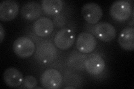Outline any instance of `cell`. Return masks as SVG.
<instances>
[{
  "label": "cell",
  "instance_id": "cell-1",
  "mask_svg": "<svg viewBox=\"0 0 134 89\" xmlns=\"http://www.w3.org/2000/svg\"><path fill=\"white\" fill-rule=\"evenodd\" d=\"M57 56V51L50 41H43L37 44L35 57L37 60L43 64L53 62Z\"/></svg>",
  "mask_w": 134,
  "mask_h": 89
},
{
  "label": "cell",
  "instance_id": "cell-2",
  "mask_svg": "<svg viewBox=\"0 0 134 89\" xmlns=\"http://www.w3.org/2000/svg\"><path fill=\"white\" fill-rule=\"evenodd\" d=\"M132 13L131 3L125 0H118L112 4L110 9L111 17L119 22H123L130 18Z\"/></svg>",
  "mask_w": 134,
  "mask_h": 89
},
{
  "label": "cell",
  "instance_id": "cell-3",
  "mask_svg": "<svg viewBox=\"0 0 134 89\" xmlns=\"http://www.w3.org/2000/svg\"><path fill=\"white\" fill-rule=\"evenodd\" d=\"M36 46L32 40L25 36L17 39L13 44V50L15 54L21 58H26L34 53Z\"/></svg>",
  "mask_w": 134,
  "mask_h": 89
},
{
  "label": "cell",
  "instance_id": "cell-4",
  "mask_svg": "<svg viewBox=\"0 0 134 89\" xmlns=\"http://www.w3.org/2000/svg\"><path fill=\"white\" fill-rule=\"evenodd\" d=\"M63 82V76L56 69H49L45 70L41 76V84L43 88L57 89L59 88Z\"/></svg>",
  "mask_w": 134,
  "mask_h": 89
},
{
  "label": "cell",
  "instance_id": "cell-5",
  "mask_svg": "<svg viewBox=\"0 0 134 89\" xmlns=\"http://www.w3.org/2000/svg\"><path fill=\"white\" fill-rule=\"evenodd\" d=\"M103 10L97 3L90 2L85 4L82 9V15L87 22L96 25L103 16Z\"/></svg>",
  "mask_w": 134,
  "mask_h": 89
},
{
  "label": "cell",
  "instance_id": "cell-6",
  "mask_svg": "<svg viewBox=\"0 0 134 89\" xmlns=\"http://www.w3.org/2000/svg\"><path fill=\"white\" fill-rule=\"evenodd\" d=\"M75 39V33L72 29L65 28L60 29L56 33L54 42L58 49L66 50L72 47Z\"/></svg>",
  "mask_w": 134,
  "mask_h": 89
},
{
  "label": "cell",
  "instance_id": "cell-7",
  "mask_svg": "<svg viewBox=\"0 0 134 89\" xmlns=\"http://www.w3.org/2000/svg\"><path fill=\"white\" fill-rule=\"evenodd\" d=\"M93 33L98 39L103 42H110L116 35V30L113 25L107 22H100L93 27Z\"/></svg>",
  "mask_w": 134,
  "mask_h": 89
},
{
  "label": "cell",
  "instance_id": "cell-8",
  "mask_svg": "<svg viewBox=\"0 0 134 89\" xmlns=\"http://www.w3.org/2000/svg\"><path fill=\"white\" fill-rule=\"evenodd\" d=\"M85 69L90 74L98 75L105 69V62L103 58L97 54H92L87 56L84 63Z\"/></svg>",
  "mask_w": 134,
  "mask_h": 89
},
{
  "label": "cell",
  "instance_id": "cell-9",
  "mask_svg": "<svg viewBox=\"0 0 134 89\" xmlns=\"http://www.w3.org/2000/svg\"><path fill=\"white\" fill-rule=\"evenodd\" d=\"M97 41L93 35L87 32H82L76 39V48L82 54H90L95 49Z\"/></svg>",
  "mask_w": 134,
  "mask_h": 89
},
{
  "label": "cell",
  "instance_id": "cell-10",
  "mask_svg": "<svg viewBox=\"0 0 134 89\" xmlns=\"http://www.w3.org/2000/svg\"><path fill=\"white\" fill-rule=\"evenodd\" d=\"M20 9L18 2L14 0H5L0 4V20L10 21L16 18Z\"/></svg>",
  "mask_w": 134,
  "mask_h": 89
},
{
  "label": "cell",
  "instance_id": "cell-11",
  "mask_svg": "<svg viewBox=\"0 0 134 89\" xmlns=\"http://www.w3.org/2000/svg\"><path fill=\"white\" fill-rule=\"evenodd\" d=\"M42 11L43 9L40 3L36 1H29L22 7L21 14L24 19L32 21L40 17Z\"/></svg>",
  "mask_w": 134,
  "mask_h": 89
},
{
  "label": "cell",
  "instance_id": "cell-12",
  "mask_svg": "<svg viewBox=\"0 0 134 89\" xmlns=\"http://www.w3.org/2000/svg\"><path fill=\"white\" fill-rule=\"evenodd\" d=\"M54 23L49 18L42 17L37 19L33 24V28L36 34L41 37L51 34L54 29Z\"/></svg>",
  "mask_w": 134,
  "mask_h": 89
},
{
  "label": "cell",
  "instance_id": "cell-13",
  "mask_svg": "<svg viewBox=\"0 0 134 89\" xmlns=\"http://www.w3.org/2000/svg\"><path fill=\"white\" fill-rule=\"evenodd\" d=\"M4 82L8 86L18 87L24 82V77L22 73L14 67L7 68L3 73Z\"/></svg>",
  "mask_w": 134,
  "mask_h": 89
},
{
  "label": "cell",
  "instance_id": "cell-14",
  "mask_svg": "<svg viewBox=\"0 0 134 89\" xmlns=\"http://www.w3.org/2000/svg\"><path fill=\"white\" fill-rule=\"evenodd\" d=\"M118 42L120 47L126 51L134 49V28L126 27L123 29L120 33Z\"/></svg>",
  "mask_w": 134,
  "mask_h": 89
},
{
  "label": "cell",
  "instance_id": "cell-15",
  "mask_svg": "<svg viewBox=\"0 0 134 89\" xmlns=\"http://www.w3.org/2000/svg\"><path fill=\"white\" fill-rule=\"evenodd\" d=\"M63 3L61 0H44L41 7L44 13L48 16H56L62 11Z\"/></svg>",
  "mask_w": 134,
  "mask_h": 89
},
{
  "label": "cell",
  "instance_id": "cell-16",
  "mask_svg": "<svg viewBox=\"0 0 134 89\" xmlns=\"http://www.w3.org/2000/svg\"><path fill=\"white\" fill-rule=\"evenodd\" d=\"M87 57L85 54L78 51L71 52L68 57V63L72 68L77 70H83L85 69L84 63Z\"/></svg>",
  "mask_w": 134,
  "mask_h": 89
},
{
  "label": "cell",
  "instance_id": "cell-17",
  "mask_svg": "<svg viewBox=\"0 0 134 89\" xmlns=\"http://www.w3.org/2000/svg\"><path fill=\"white\" fill-rule=\"evenodd\" d=\"M24 85L25 88L29 89L35 88L37 85V80L34 76L29 75L26 76L24 80Z\"/></svg>",
  "mask_w": 134,
  "mask_h": 89
},
{
  "label": "cell",
  "instance_id": "cell-18",
  "mask_svg": "<svg viewBox=\"0 0 134 89\" xmlns=\"http://www.w3.org/2000/svg\"><path fill=\"white\" fill-rule=\"evenodd\" d=\"M66 23V20L64 16L61 15H57L55 16L53 19V23L57 27H62L64 26Z\"/></svg>",
  "mask_w": 134,
  "mask_h": 89
},
{
  "label": "cell",
  "instance_id": "cell-19",
  "mask_svg": "<svg viewBox=\"0 0 134 89\" xmlns=\"http://www.w3.org/2000/svg\"><path fill=\"white\" fill-rule=\"evenodd\" d=\"M5 37V30L2 26V25L0 23V43H2Z\"/></svg>",
  "mask_w": 134,
  "mask_h": 89
},
{
  "label": "cell",
  "instance_id": "cell-20",
  "mask_svg": "<svg viewBox=\"0 0 134 89\" xmlns=\"http://www.w3.org/2000/svg\"><path fill=\"white\" fill-rule=\"evenodd\" d=\"M65 89H68V88H75L74 87H73V86H66L64 88Z\"/></svg>",
  "mask_w": 134,
  "mask_h": 89
}]
</instances>
